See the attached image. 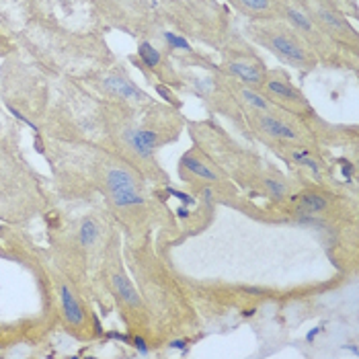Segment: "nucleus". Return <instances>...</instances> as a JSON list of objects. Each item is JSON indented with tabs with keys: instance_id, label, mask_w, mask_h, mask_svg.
Returning a JSON list of instances; mask_svg holds the SVG:
<instances>
[{
	"instance_id": "nucleus-1",
	"label": "nucleus",
	"mask_w": 359,
	"mask_h": 359,
	"mask_svg": "<svg viewBox=\"0 0 359 359\" xmlns=\"http://www.w3.org/2000/svg\"><path fill=\"white\" fill-rule=\"evenodd\" d=\"M130 113V111H128ZM183 123V121H181ZM181 123L177 111L156 109L148 113L144 119L130 115H119L109 126L113 150L119 152L128 163L138 168L140 172L152 183H166V172L158 166V150L175 142Z\"/></svg>"
},
{
	"instance_id": "nucleus-2",
	"label": "nucleus",
	"mask_w": 359,
	"mask_h": 359,
	"mask_svg": "<svg viewBox=\"0 0 359 359\" xmlns=\"http://www.w3.org/2000/svg\"><path fill=\"white\" fill-rule=\"evenodd\" d=\"M111 226L107 224V218L88 212L81 214L74 220L66 224L64 236L55 243L60 247L62 257L68 263V271L72 279L74 276H88V271L99 263H109L111 261ZM105 271L103 267H99Z\"/></svg>"
},
{
	"instance_id": "nucleus-3",
	"label": "nucleus",
	"mask_w": 359,
	"mask_h": 359,
	"mask_svg": "<svg viewBox=\"0 0 359 359\" xmlns=\"http://www.w3.org/2000/svg\"><path fill=\"white\" fill-rule=\"evenodd\" d=\"M247 35L263 50L271 52L281 62L300 70H312L318 62L304 37L281 17L252 19L247 25Z\"/></svg>"
},
{
	"instance_id": "nucleus-4",
	"label": "nucleus",
	"mask_w": 359,
	"mask_h": 359,
	"mask_svg": "<svg viewBox=\"0 0 359 359\" xmlns=\"http://www.w3.org/2000/svg\"><path fill=\"white\" fill-rule=\"evenodd\" d=\"M245 121L250 132L273 150L283 144H316V134L306 126V119L287 111L245 113Z\"/></svg>"
},
{
	"instance_id": "nucleus-5",
	"label": "nucleus",
	"mask_w": 359,
	"mask_h": 359,
	"mask_svg": "<svg viewBox=\"0 0 359 359\" xmlns=\"http://www.w3.org/2000/svg\"><path fill=\"white\" fill-rule=\"evenodd\" d=\"M302 4L312 21L331 41L341 48H349L351 52L358 50V31L334 0H304Z\"/></svg>"
},
{
	"instance_id": "nucleus-6",
	"label": "nucleus",
	"mask_w": 359,
	"mask_h": 359,
	"mask_svg": "<svg viewBox=\"0 0 359 359\" xmlns=\"http://www.w3.org/2000/svg\"><path fill=\"white\" fill-rule=\"evenodd\" d=\"M57 298L64 327L79 339H88L95 334V316L86 308V302L74 283L66 276L57 277Z\"/></svg>"
},
{
	"instance_id": "nucleus-7",
	"label": "nucleus",
	"mask_w": 359,
	"mask_h": 359,
	"mask_svg": "<svg viewBox=\"0 0 359 359\" xmlns=\"http://www.w3.org/2000/svg\"><path fill=\"white\" fill-rule=\"evenodd\" d=\"M179 175L187 181V183H201L214 189H226L232 191V179L228 177V172L222 168L214 158H210V154H205L199 146L189 148L181 158H179Z\"/></svg>"
},
{
	"instance_id": "nucleus-8",
	"label": "nucleus",
	"mask_w": 359,
	"mask_h": 359,
	"mask_svg": "<svg viewBox=\"0 0 359 359\" xmlns=\"http://www.w3.org/2000/svg\"><path fill=\"white\" fill-rule=\"evenodd\" d=\"M261 90L269 97V101L276 103L279 109L287 111L292 115H298L302 119L314 117V109L306 101L302 90L296 88L283 72H279V70H267V76H265V83H263Z\"/></svg>"
},
{
	"instance_id": "nucleus-9",
	"label": "nucleus",
	"mask_w": 359,
	"mask_h": 359,
	"mask_svg": "<svg viewBox=\"0 0 359 359\" xmlns=\"http://www.w3.org/2000/svg\"><path fill=\"white\" fill-rule=\"evenodd\" d=\"M25 187L37 189L25 163L17 161L8 148H0V214H8L6 205L17 199L19 191H25Z\"/></svg>"
},
{
	"instance_id": "nucleus-10",
	"label": "nucleus",
	"mask_w": 359,
	"mask_h": 359,
	"mask_svg": "<svg viewBox=\"0 0 359 359\" xmlns=\"http://www.w3.org/2000/svg\"><path fill=\"white\" fill-rule=\"evenodd\" d=\"M224 70L241 84L259 88V90L263 88L265 76H267L265 62L257 54L245 52V50H230L224 62Z\"/></svg>"
},
{
	"instance_id": "nucleus-11",
	"label": "nucleus",
	"mask_w": 359,
	"mask_h": 359,
	"mask_svg": "<svg viewBox=\"0 0 359 359\" xmlns=\"http://www.w3.org/2000/svg\"><path fill=\"white\" fill-rule=\"evenodd\" d=\"M276 152L287 165L314 177L316 181H320L327 172V161L318 144H283L276 148Z\"/></svg>"
},
{
	"instance_id": "nucleus-12",
	"label": "nucleus",
	"mask_w": 359,
	"mask_h": 359,
	"mask_svg": "<svg viewBox=\"0 0 359 359\" xmlns=\"http://www.w3.org/2000/svg\"><path fill=\"white\" fill-rule=\"evenodd\" d=\"M287 201L296 208L298 216H325L331 210L334 197L320 185H310L290 195Z\"/></svg>"
},
{
	"instance_id": "nucleus-13",
	"label": "nucleus",
	"mask_w": 359,
	"mask_h": 359,
	"mask_svg": "<svg viewBox=\"0 0 359 359\" xmlns=\"http://www.w3.org/2000/svg\"><path fill=\"white\" fill-rule=\"evenodd\" d=\"M101 86L105 88V93L111 95L113 99H119L132 107H142V105H148L150 103V97L140 88L138 84L132 83L126 74L121 72H111L103 79Z\"/></svg>"
},
{
	"instance_id": "nucleus-14",
	"label": "nucleus",
	"mask_w": 359,
	"mask_h": 359,
	"mask_svg": "<svg viewBox=\"0 0 359 359\" xmlns=\"http://www.w3.org/2000/svg\"><path fill=\"white\" fill-rule=\"evenodd\" d=\"M257 187L261 189V194L276 203H285L290 199V195L294 194L287 177L273 166H261L259 177H257Z\"/></svg>"
},
{
	"instance_id": "nucleus-15",
	"label": "nucleus",
	"mask_w": 359,
	"mask_h": 359,
	"mask_svg": "<svg viewBox=\"0 0 359 359\" xmlns=\"http://www.w3.org/2000/svg\"><path fill=\"white\" fill-rule=\"evenodd\" d=\"M232 4L249 15L250 19H271L279 17L277 0H232Z\"/></svg>"
},
{
	"instance_id": "nucleus-16",
	"label": "nucleus",
	"mask_w": 359,
	"mask_h": 359,
	"mask_svg": "<svg viewBox=\"0 0 359 359\" xmlns=\"http://www.w3.org/2000/svg\"><path fill=\"white\" fill-rule=\"evenodd\" d=\"M138 55H140V60H142V64H144V66H148L150 70H156V68L161 66V62H163V55H161V52H158L152 43H148V41L140 43Z\"/></svg>"
},
{
	"instance_id": "nucleus-17",
	"label": "nucleus",
	"mask_w": 359,
	"mask_h": 359,
	"mask_svg": "<svg viewBox=\"0 0 359 359\" xmlns=\"http://www.w3.org/2000/svg\"><path fill=\"white\" fill-rule=\"evenodd\" d=\"M165 39L172 46V48H183V50H191L189 48V43L183 39V37H179V35H175V33H165Z\"/></svg>"
},
{
	"instance_id": "nucleus-18",
	"label": "nucleus",
	"mask_w": 359,
	"mask_h": 359,
	"mask_svg": "<svg viewBox=\"0 0 359 359\" xmlns=\"http://www.w3.org/2000/svg\"><path fill=\"white\" fill-rule=\"evenodd\" d=\"M349 2H351V4H355V0H349Z\"/></svg>"
},
{
	"instance_id": "nucleus-19",
	"label": "nucleus",
	"mask_w": 359,
	"mask_h": 359,
	"mask_svg": "<svg viewBox=\"0 0 359 359\" xmlns=\"http://www.w3.org/2000/svg\"><path fill=\"white\" fill-rule=\"evenodd\" d=\"M298 2H304V0H298Z\"/></svg>"
}]
</instances>
